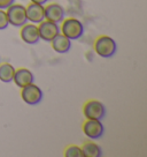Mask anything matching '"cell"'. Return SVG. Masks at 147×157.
Segmentation results:
<instances>
[{"label":"cell","instance_id":"cell-1","mask_svg":"<svg viewBox=\"0 0 147 157\" xmlns=\"http://www.w3.org/2000/svg\"><path fill=\"white\" fill-rule=\"evenodd\" d=\"M94 50L99 57L101 58H112L117 51V44L115 39L110 36L102 35L95 39L94 42Z\"/></svg>","mask_w":147,"mask_h":157},{"label":"cell","instance_id":"cell-2","mask_svg":"<svg viewBox=\"0 0 147 157\" xmlns=\"http://www.w3.org/2000/svg\"><path fill=\"white\" fill-rule=\"evenodd\" d=\"M60 31L66 37H68L70 40H76L84 35V25L79 20L70 17V19L62 21V25L60 28Z\"/></svg>","mask_w":147,"mask_h":157},{"label":"cell","instance_id":"cell-3","mask_svg":"<svg viewBox=\"0 0 147 157\" xmlns=\"http://www.w3.org/2000/svg\"><path fill=\"white\" fill-rule=\"evenodd\" d=\"M6 14L8 17V23L13 27L21 28L22 25L28 23L27 19V13H25V6L19 5V4H13L6 10Z\"/></svg>","mask_w":147,"mask_h":157},{"label":"cell","instance_id":"cell-4","mask_svg":"<svg viewBox=\"0 0 147 157\" xmlns=\"http://www.w3.org/2000/svg\"><path fill=\"white\" fill-rule=\"evenodd\" d=\"M21 97L23 99V102L28 105L34 106V105H38V104L43 101L44 97V94L41 91V89L34 83H31L27 87L22 88L21 91Z\"/></svg>","mask_w":147,"mask_h":157},{"label":"cell","instance_id":"cell-5","mask_svg":"<svg viewBox=\"0 0 147 157\" xmlns=\"http://www.w3.org/2000/svg\"><path fill=\"white\" fill-rule=\"evenodd\" d=\"M83 113L86 119L102 120L106 116V108L103 103L97 99H91L85 103L83 108Z\"/></svg>","mask_w":147,"mask_h":157},{"label":"cell","instance_id":"cell-6","mask_svg":"<svg viewBox=\"0 0 147 157\" xmlns=\"http://www.w3.org/2000/svg\"><path fill=\"white\" fill-rule=\"evenodd\" d=\"M38 25L40 39L44 40V42H47V43H51V40L56 35H59L61 33L58 23H54V22H51V21H47V20H44L43 22H40L39 25Z\"/></svg>","mask_w":147,"mask_h":157},{"label":"cell","instance_id":"cell-7","mask_svg":"<svg viewBox=\"0 0 147 157\" xmlns=\"http://www.w3.org/2000/svg\"><path fill=\"white\" fill-rule=\"evenodd\" d=\"M84 134L91 139V140H98L103 135L105 127H103L101 120H95V119H86V121L83 125Z\"/></svg>","mask_w":147,"mask_h":157},{"label":"cell","instance_id":"cell-8","mask_svg":"<svg viewBox=\"0 0 147 157\" xmlns=\"http://www.w3.org/2000/svg\"><path fill=\"white\" fill-rule=\"evenodd\" d=\"M21 38L27 44H37L40 40L39 31H38V25L34 23H25L21 27Z\"/></svg>","mask_w":147,"mask_h":157},{"label":"cell","instance_id":"cell-9","mask_svg":"<svg viewBox=\"0 0 147 157\" xmlns=\"http://www.w3.org/2000/svg\"><path fill=\"white\" fill-rule=\"evenodd\" d=\"M44 14L45 20L59 25L60 22H62L64 20L66 10L60 4H49L44 7Z\"/></svg>","mask_w":147,"mask_h":157},{"label":"cell","instance_id":"cell-10","mask_svg":"<svg viewBox=\"0 0 147 157\" xmlns=\"http://www.w3.org/2000/svg\"><path fill=\"white\" fill-rule=\"evenodd\" d=\"M44 7V5L34 4V2H31L30 5H28V7H25L28 22L34 23V25H39L40 22H43L45 20Z\"/></svg>","mask_w":147,"mask_h":157},{"label":"cell","instance_id":"cell-11","mask_svg":"<svg viewBox=\"0 0 147 157\" xmlns=\"http://www.w3.org/2000/svg\"><path fill=\"white\" fill-rule=\"evenodd\" d=\"M13 82L16 84V87L19 88H23L29 84L34 82V73L29 71L28 68H19L15 69L14 78H13Z\"/></svg>","mask_w":147,"mask_h":157},{"label":"cell","instance_id":"cell-12","mask_svg":"<svg viewBox=\"0 0 147 157\" xmlns=\"http://www.w3.org/2000/svg\"><path fill=\"white\" fill-rule=\"evenodd\" d=\"M51 44H52V48L56 53H67L71 49V40L61 33L59 35H56L51 40Z\"/></svg>","mask_w":147,"mask_h":157},{"label":"cell","instance_id":"cell-13","mask_svg":"<svg viewBox=\"0 0 147 157\" xmlns=\"http://www.w3.org/2000/svg\"><path fill=\"white\" fill-rule=\"evenodd\" d=\"M15 73V67L9 63L0 64V81L4 83H9L13 81Z\"/></svg>","mask_w":147,"mask_h":157},{"label":"cell","instance_id":"cell-14","mask_svg":"<svg viewBox=\"0 0 147 157\" xmlns=\"http://www.w3.org/2000/svg\"><path fill=\"white\" fill-rule=\"evenodd\" d=\"M84 157H101L102 149L101 147L94 142H86L82 148Z\"/></svg>","mask_w":147,"mask_h":157},{"label":"cell","instance_id":"cell-15","mask_svg":"<svg viewBox=\"0 0 147 157\" xmlns=\"http://www.w3.org/2000/svg\"><path fill=\"white\" fill-rule=\"evenodd\" d=\"M64 156L66 157H84L83 150L78 146H69L64 150Z\"/></svg>","mask_w":147,"mask_h":157},{"label":"cell","instance_id":"cell-16","mask_svg":"<svg viewBox=\"0 0 147 157\" xmlns=\"http://www.w3.org/2000/svg\"><path fill=\"white\" fill-rule=\"evenodd\" d=\"M9 25L8 23V17L6 14L5 10H0V30H5Z\"/></svg>","mask_w":147,"mask_h":157},{"label":"cell","instance_id":"cell-17","mask_svg":"<svg viewBox=\"0 0 147 157\" xmlns=\"http://www.w3.org/2000/svg\"><path fill=\"white\" fill-rule=\"evenodd\" d=\"M15 0H0V10H7L10 5L14 4Z\"/></svg>","mask_w":147,"mask_h":157},{"label":"cell","instance_id":"cell-18","mask_svg":"<svg viewBox=\"0 0 147 157\" xmlns=\"http://www.w3.org/2000/svg\"><path fill=\"white\" fill-rule=\"evenodd\" d=\"M31 2H34V4H39V5H45L48 0H30Z\"/></svg>","mask_w":147,"mask_h":157},{"label":"cell","instance_id":"cell-19","mask_svg":"<svg viewBox=\"0 0 147 157\" xmlns=\"http://www.w3.org/2000/svg\"><path fill=\"white\" fill-rule=\"evenodd\" d=\"M0 60H1V59H0Z\"/></svg>","mask_w":147,"mask_h":157}]
</instances>
